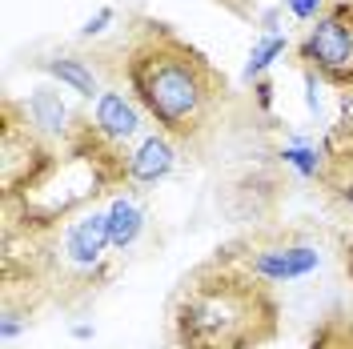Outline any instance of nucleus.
Here are the masks:
<instances>
[{"mask_svg": "<svg viewBox=\"0 0 353 349\" xmlns=\"http://www.w3.org/2000/svg\"><path fill=\"white\" fill-rule=\"evenodd\" d=\"M281 306L229 253L189 273L169 309L176 349H257L277 337Z\"/></svg>", "mask_w": 353, "mask_h": 349, "instance_id": "nucleus-1", "label": "nucleus"}, {"mask_svg": "<svg viewBox=\"0 0 353 349\" xmlns=\"http://www.w3.org/2000/svg\"><path fill=\"white\" fill-rule=\"evenodd\" d=\"M129 85L157 125L169 137H185V141L209 125L213 101L221 92V81L209 61L189 44H181L173 32H165L161 24L132 44Z\"/></svg>", "mask_w": 353, "mask_h": 349, "instance_id": "nucleus-2", "label": "nucleus"}, {"mask_svg": "<svg viewBox=\"0 0 353 349\" xmlns=\"http://www.w3.org/2000/svg\"><path fill=\"white\" fill-rule=\"evenodd\" d=\"M301 61H309L333 85H353V0L321 12V21L301 41Z\"/></svg>", "mask_w": 353, "mask_h": 349, "instance_id": "nucleus-3", "label": "nucleus"}, {"mask_svg": "<svg viewBox=\"0 0 353 349\" xmlns=\"http://www.w3.org/2000/svg\"><path fill=\"white\" fill-rule=\"evenodd\" d=\"M233 261L249 269L257 281L265 285H285V281H301L309 273H317L321 253L313 245H269V249H253V253H229Z\"/></svg>", "mask_w": 353, "mask_h": 349, "instance_id": "nucleus-4", "label": "nucleus"}, {"mask_svg": "<svg viewBox=\"0 0 353 349\" xmlns=\"http://www.w3.org/2000/svg\"><path fill=\"white\" fill-rule=\"evenodd\" d=\"M112 245V233H109V213H85V217H77L68 225L65 233V257L72 265H81V269H92V265H101V257L109 253Z\"/></svg>", "mask_w": 353, "mask_h": 349, "instance_id": "nucleus-5", "label": "nucleus"}, {"mask_svg": "<svg viewBox=\"0 0 353 349\" xmlns=\"http://www.w3.org/2000/svg\"><path fill=\"white\" fill-rule=\"evenodd\" d=\"M92 129L101 132L109 145H121V141H129L141 132V112L132 105L125 92H101L97 97V112H92Z\"/></svg>", "mask_w": 353, "mask_h": 349, "instance_id": "nucleus-6", "label": "nucleus"}, {"mask_svg": "<svg viewBox=\"0 0 353 349\" xmlns=\"http://www.w3.org/2000/svg\"><path fill=\"white\" fill-rule=\"evenodd\" d=\"M173 145H169V137H145L141 141V149L129 157V181L137 185H157V181H165V177L173 173Z\"/></svg>", "mask_w": 353, "mask_h": 349, "instance_id": "nucleus-7", "label": "nucleus"}, {"mask_svg": "<svg viewBox=\"0 0 353 349\" xmlns=\"http://www.w3.org/2000/svg\"><path fill=\"white\" fill-rule=\"evenodd\" d=\"M109 233H112V249H132L137 237H141V229H145V213H141V205L129 201V197H117L109 209Z\"/></svg>", "mask_w": 353, "mask_h": 349, "instance_id": "nucleus-8", "label": "nucleus"}, {"mask_svg": "<svg viewBox=\"0 0 353 349\" xmlns=\"http://www.w3.org/2000/svg\"><path fill=\"white\" fill-rule=\"evenodd\" d=\"M24 112L32 117V125L41 132H65L68 125V109L61 105V97L52 92V88H37L32 97H28V105H24Z\"/></svg>", "mask_w": 353, "mask_h": 349, "instance_id": "nucleus-9", "label": "nucleus"}, {"mask_svg": "<svg viewBox=\"0 0 353 349\" xmlns=\"http://www.w3.org/2000/svg\"><path fill=\"white\" fill-rule=\"evenodd\" d=\"M44 68L61 81V85H68L72 92H81V97H101V88H97V77H92V68L85 65V61H77V57H57V61H44Z\"/></svg>", "mask_w": 353, "mask_h": 349, "instance_id": "nucleus-10", "label": "nucleus"}, {"mask_svg": "<svg viewBox=\"0 0 353 349\" xmlns=\"http://www.w3.org/2000/svg\"><path fill=\"white\" fill-rule=\"evenodd\" d=\"M285 48H289V41H285V37H277V32L261 37V41H257V48L249 52V65H245L241 77H245V81H257V77H261V72L273 65L277 57H285Z\"/></svg>", "mask_w": 353, "mask_h": 349, "instance_id": "nucleus-11", "label": "nucleus"}, {"mask_svg": "<svg viewBox=\"0 0 353 349\" xmlns=\"http://www.w3.org/2000/svg\"><path fill=\"white\" fill-rule=\"evenodd\" d=\"M281 157H285V165H293L305 181L321 173V157H317V149H309V145H289Z\"/></svg>", "mask_w": 353, "mask_h": 349, "instance_id": "nucleus-12", "label": "nucleus"}, {"mask_svg": "<svg viewBox=\"0 0 353 349\" xmlns=\"http://www.w3.org/2000/svg\"><path fill=\"white\" fill-rule=\"evenodd\" d=\"M321 4L325 0H285V8L297 17V21H309V17H317L321 12Z\"/></svg>", "mask_w": 353, "mask_h": 349, "instance_id": "nucleus-13", "label": "nucleus"}, {"mask_svg": "<svg viewBox=\"0 0 353 349\" xmlns=\"http://www.w3.org/2000/svg\"><path fill=\"white\" fill-rule=\"evenodd\" d=\"M112 17H117L112 8H101V12H97L92 21H85V28H81V37H97V32H105V24H112Z\"/></svg>", "mask_w": 353, "mask_h": 349, "instance_id": "nucleus-14", "label": "nucleus"}, {"mask_svg": "<svg viewBox=\"0 0 353 349\" xmlns=\"http://www.w3.org/2000/svg\"><path fill=\"white\" fill-rule=\"evenodd\" d=\"M21 321H17V317H12V313H8V317H4V321H0V337H4V341H12V337H17V333H21Z\"/></svg>", "mask_w": 353, "mask_h": 349, "instance_id": "nucleus-15", "label": "nucleus"}, {"mask_svg": "<svg viewBox=\"0 0 353 349\" xmlns=\"http://www.w3.org/2000/svg\"><path fill=\"white\" fill-rule=\"evenodd\" d=\"M337 197H341V201H345V205H350V209H353V181H345V185L337 189Z\"/></svg>", "mask_w": 353, "mask_h": 349, "instance_id": "nucleus-16", "label": "nucleus"}, {"mask_svg": "<svg viewBox=\"0 0 353 349\" xmlns=\"http://www.w3.org/2000/svg\"><path fill=\"white\" fill-rule=\"evenodd\" d=\"M345 273H350V277H353V237L345 241Z\"/></svg>", "mask_w": 353, "mask_h": 349, "instance_id": "nucleus-17", "label": "nucleus"}, {"mask_svg": "<svg viewBox=\"0 0 353 349\" xmlns=\"http://www.w3.org/2000/svg\"><path fill=\"white\" fill-rule=\"evenodd\" d=\"M72 337H81V341H88V337H92V326H77V329H72Z\"/></svg>", "mask_w": 353, "mask_h": 349, "instance_id": "nucleus-18", "label": "nucleus"}]
</instances>
